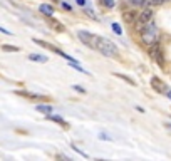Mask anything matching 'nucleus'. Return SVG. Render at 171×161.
Wrapping results in <instances>:
<instances>
[{"instance_id": "6ab92c4d", "label": "nucleus", "mask_w": 171, "mask_h": 161, "mask_svg": "<svg viewBox=\"0 0 171 161\" xmlns=\"http://www.w3.org/2000/svg\"><path fill=\"white\" fill-rule=\"evenodd\" d=\"M72 87H74L76 91H79L81 94H84V92H86V89H84V87H81V86H72Z\"/></svg>"}, {"instance_id": "7ed1b4c3", "label": "nucleus", "mask_w": 171, "mask_h": 161, "mask_svg": "<svg viewBox=\"0 0 171 161\" xmlns=\"http://www.w3.org/2000/svg\"><path fill=\"white\" fill-rule=\"evenodd\" d=\"M149 20H153V10H151L149 7H146L143 12L138 13V19H136V22H134V29L141 34V32L144 30L146 24H148Z\"/></svg>"}, {"instance_id": "0eeeda50", "label": "nucleus", "mask_w": 171, "mask_h": 161, "mask_svg": "<svg viewBox=\"0 0 171 161\" xmlns=\"http://www.w3.org/2000/svg\"><path fill=\"white\" fill-rule=\"evenodd\" d=\"M34 42H35L37 46H42L44 49H47V51H51V52H54V54H57V56H62V51H61V49H57L56 46H52V44L44 42V40H40V39H34Z\"/></svg>"}, {"instance_id": "a211bd4d", "label": "nucleus", "mask_w": 171, "mask_h": 161, "mask_svg": "<svg viewBox=\"0 0 171 161\" xmlns=\"http://www.w3.org/2000/svg\"><path fill=\"white\" fill-rule=\"evenodd\" d=\"M129 3H133V5H143L144 0H129Z\"/></svg>"}, {"instance_id": "f03ea898", "label": "nucleus", "mask_w": 171, "mask_h": 161, "mask_svg": "<svg viewBox=\"0 0 171 161\" xmlns=\"http://www.w3.org/2000/svg\"><path fill=\"white\" fill-rule=\"evenodd\" d=\"M96 51H99L102 56H106V57H118V47L112 44L109 39H104V37H99L97 35L96 39Z\"/></svg>"}, {"instance_id": "dca6fc26", "label": "nucleus", "mask_w": 171, "mask_h": 161, "mask_svg": "<svg viewBox=\"0 0 171 161\" xmlns=\"http://www.w3.org/2000/svg\"><path fill=\"white\" fill-rule=\"evenodd\" d=\"M112 30H114V34H118V35L123 34V29L119 27V24H112Z\"/></svg>"}, {"instance_id": "f8f14e48", "label": "nucleus", "mask_w": 171, "mask_h": 161, "mask_svg": "<svg viewBox=\"0 0 171 161\" xmlns=\"http://www.w3.org/2000/svg\"><path fill=\"white\" fill-rule=\"evenodd\" d=\"M47 118H49V121H54V123H57V124H61V126H64V128H67L66 121L62 119L61 116H52V114H47Z\"/></svg>"}, {"instance_id": "6e6552de", "label": "nucleus", "mask_w": 171, "mask_h": 161, "mask_svg": "<svg viewBox=\"0 0 171 161\" xmlns=\"http://www.w3.org/2000/svg\"><path fill=\"white\" fill-rule=\"evenodd\" d=\"M123 19H124L126 24H133V25H134L136 19H138V12H136V10H126L123 13Z\"/></svg>"}, {"instance_id": "423d86ee", "label": "nucleus", "mask_w": 171, "mask_h": 161, "mask_svg": "<svg viewBox=\"0 0 171 161\" xmlns=\"http://www.w3.org/2000/svg\"><path fill=\"white\" fill-rule=\"evenodd\" d=\"M151 87L158 92V94H163V92H168V86L164 84V81H161L158 76H154L151 79Z\"/></svg>"}, {"instance_id": "20e7f679", "label": "nucleus", "mask_w": 171, "mask_h": 161, "mask_svg": "<svg viewBox=\"0 0 171 161\" xmlns=\"http://www.w3.org/2000/svg\"><path fill=\"white\" fill-rule=\"evenodd\" d=\"M149 54H151V57H153V61H154L159 67H164V56H163V51H161V47L158 46V42L153 44V46H149Z\"/></svg>"}, {"instance_id": "412c9836", "label": "nucleus", "mask_w": 171, "mask_h": 161, "mask_svg": "<svg viewBox=\"0 0 171 161\" xmlns=\"http://www.w3.org/2000/svg\"><path fill=\"white\" fill-rule=\"evenodd\" d=\"M62 7H64L66 10H71V5H69V3H66V2H62Z\"/></svg>"}, {"instance_id": "4be33fe9", "label": "nucleus", "mask_w": 171, "mask_h": 161, "mask_svg": "<svg viewBox=\"0 0 171 161\" xmlns=\"http://www.w3.org/2000/svg\"><path fill=\"white\" fill-rule=\"evenodd\" d=\"M77 3H79V5H86V0H76Z\"/></svg>"}, {"instance_id": "9d476101", "label": "nucleus", "mask_w": 171, "mask_h": 161, "mask_svg": "<svg viewBox=\"0 0 171 161\" xmlns=\"http://www.w3.org/2000/svg\"><path fill=\"white\" fill-rule=\"evenodd\" d=\"M49 24H51V27H54L57 32H64V29H66V27L59 22V20H56L54 17H49Z\"/></svg>"}, {"instance_id": "f3484780", "label": "nucleus", "mask_w": 171, "mask_h": 161, "mask_svg": "<svg viewBox=\"0 0 171 161\" xmlns=\"http://www.w3.org/2000/svg\"><path fill=\"white\" fill-rule=\"evenodd\" d=\"M102 3H104L106 7H109V8L116 5V3H114V0H102Z\"/></svg>"}, {"instance_id": "1a4fd4ad", "label": "nucleus", "mask_w": 171, "mask_h": 161, "mask_svg": "<svg viewBox=\"0 0 171 161\" xmlns=\"http://www.w3.org/2000/svg\"><path fill=\"white\" fill-rule=\"evenodd\" d=\"M39 12L44 13L45 17H52V13H54V7H51L49 3H42V5L39 7Z\"/></svg>"}, {"instance_id": "aec40b11", "label": "nucleus", "mask_w": 171, "mask_h": 161, "mask_svg": "<svg viewBox=\"0 0 171 161\" xmlns=\"http://www.w3.org/2000/svg\"><path fill=\"white\" fill-rule=\"evenodd\" d=\"M0 32H3V34H7V35H10V30H7V29H3V27H0Z\"/></svg>"}, {"instance_id": "4468645a", "label": "nucleus", "mask_w": 171, "mask_h": 161, "mask_svg": "<svg viewBox=\"0 0 171 161\" xmlns=\"http://www.w3.org/2000/svg\"><path fill=\"white\" fill-rule=\"evenodd\" d=\"M114 76H118L119 79H123V81H126L128 84H131V86H136V82L131 79V77H128V76H124V74H118V72H114Z\"/></svg>"}, {"instance_id": "ddd939ff", "label": "nucleus", "mask_w": 171, "mask_h": 161, "mask_svg": "<svg viewBox=\"0 0 171 161\" xmlns=\"http://www.w3.org/2000/svg\"><path fill=\"white\" fill-rule=\"evenodd\" d=\"M29 59L34 61V62H47V57L45 56H40V54H30Z\"/></svg>"}, {"instance_id": "5701e85b", "label": "nucleus", "mask_w": 171, "mask_h": 161, "mask_svg": "<svg viewBox=\"0 0 171 161\" xmlns=\"http://www.w3.org/2000/svg\"><path fill=\"white\" fill-rule=\"evenodd\" d=\"M166 128H169V129H171V123H166Z\"/></svg>"}, {"instance_id": "2eb2a0df", "label": "nucleus", "mask_w": 171, "mask_h": 161, "mask_svg": "<svg viewBox=\"0 0 171 161\" xmlns=\"http://www.w3.org/2000/svg\"><path fill=\"white\" fill-rule=\"evenodd\" d=\"M2 49H3L5 52H19V47H15V46H8V44H3Z\"/></svg>"}, {"instance_id": "f257e3e1", "label": "nucleus", "mask_w": 171, "mask_h": 161, "mask_svg": "<svg viewBox=\"0 0 171 161\" xmlns=\"http://www.w3.org/2000/svg\"><path fill=\"white\" fill-rule=\"evenodd\" d=\"M141 40H143V44L148 46V47L159 40V29L156 27V24L153 20H149L148 24H146L144 30L141 32Z\"/></svg>"}, {"instance_id": "b1692460", "label": "nucleus", "mask_w": 171, "mask_h": 161, "mask_svg": "<svg viewBox=\"0 0 171 161\" xmlns=\"http://www.w3.org/2000/svg\"><path fill=\"white\" fill-rule=\"evenodd\" d=\"M168 97H169V99H171V91H168Z\"/></svg>"}, {"instance_id": "39448f33", "label": "nucleus", "mask_w": 171, "mask_h": 161, "mask_svg": "<svg viewBox=\"0 0 171 161\" xmlns=\"http://www.w3.org/2000/svg\"><path fill=\"white\" fill-rule=\"evenodd\" d=\"M77 37H79V40L84 44V46L91 47V49L96 47V39H97V35H94V34L86 32V30H79V32H77Z\"/></svg>"}, {"instance_id": "9b49d317", "label": "nucleus", "mask_w": 171, "mask_h": 161, "mask_svg": "<svg viewBox=\"0 0 171 161\" xmlns=\"http://www.w3.org/2000/svg\"><path fill=\"white\" fill-rule=\"evenodd\" d=\"M35 109L39 111V113H44V114H52V106H49V104H39Z\"/></svg>"}]
</instances>
